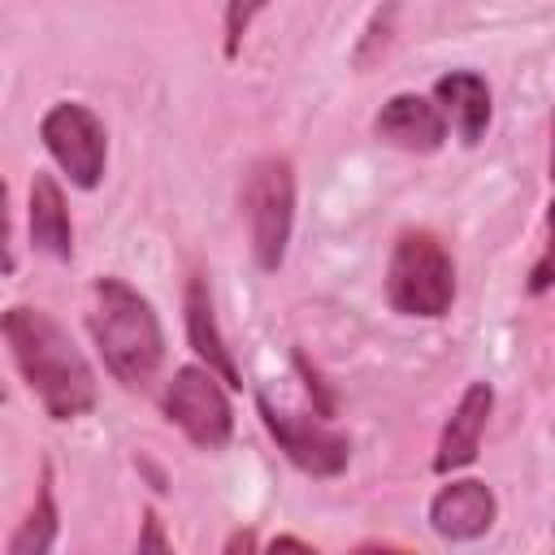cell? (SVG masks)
Wrapping results in <instances>:
<instances>
[{
  "label": "cell",
  "mask_w": 555,
  "mask_h": 555,
  "mask_svg": "<svg viewBox=\"0 0 555 555\" xmlns=\"http://www.w3.org/2000/svg\"><path fill=\"white\" fill-rule=\"evenodd\" d=\"M9 360L22 373L26 390L39 399V408L52 421H78L95 408V373L69 330L30 304H13L0 321Z\"/></svg>",
  "instance_id": "cell-1"
},
{
  "label": "cell",
  "mask_w": 555,
  "mask_h": 555,
  "mask_svg": "<svg viewBox=\"0 0 555 555\" xmlns=\"http://www.w3.org/2000/svg\"><path fill=\"white\" fill-rule=\"evenodd\" d=\"M87 334L126 390H143L160 360H165V330L143 291H134L126 278H95L91 282V308H87Z\"/></svg>",
  "instance_id": "cell-2"
},
{
  "label": "cell",
  "mask_w": 555,
  "mask_h": 555,
  "mask_svg": "<svg viewBox=\"0 0 555 555\" xmlns=\"http://www.w3.org/2000/svg\"><path fill=\"white\" fill-rule=\"evenodd\" d=\"M386 304L399 317L438 321L455 304V260L434 230H403L386 260Z\"/></svg>",
  "instance_id": "cell-3"
},
{
  "label": "cell",
  "mask_w": 555,
  "mask_h": 555,
  "mask_svg": "<svg viewBox=\"0 0 555 555\" xmlns=\"http://www.w3.org/2000/svg\"><path fill=\"white\" fill-rule=\"evenodd\" d=\"M243 217L256 269L278 273L295 230V165L286 156H260L243 173Z\"/></svg>",
  "instance_id": "cell-4"
},
{
  "label": "cell",
  "mask_w": 555,
  "mask_h": 555,
  "mask_svg": "<svg viewBox=\"0 0 555 555\" xmlns=\"http://www.w3.org/2000/svg\"><path fill=\"white\" fill-rule=\"evenodd\" d=\"M230 386L221 382V373H212L208 364H182L165 395H160V412L169 425L182 429V438L199 451H221L234 434V408H230Z\"/></svg>",
  "instance_id": "cell-5"
},
{
  "label": "cell",
  "mask_w": 555,
  "mask_h": 555,
  "mask_svg": "<svg viewBox=\"0 0 555 555\" xmlns=\"http://www.w3.org/2000/svg\"><path fill=\"white\" fill-rule=\"evenodd\" d=\"M39 143L78 191H95L108 165V130L82 100H56L39 117Z\"/></svg>",
  "instance_id": "cell-6"
},
{
  "label": "cell",
  "mask_w": 555,
  "mask_h": 555,
  "mask_svg": "<svg viewBox=\"0 0 555 555\" xmlns=\"http://www.w3.org/2000/svg\"><path fill=\"white\" fill-rule=\"evenodd\" d=\"M256 412L269 429V438L278 442V451L308 477H338L351 464V438L343 429H334L330 421H321L317 412H291L278 408L269 395H256Z\"/></svg>",
  "instance_id": "cell-7"
},
{
  "label": "cell",
  "mask_w": 555,
  "mask_h": 555,
  "mask_svg": "<svg viewBox=\"0 0 555 555\" xmlns=\"http://www.w3.org/2000/svg\"><path fill=\"white\" fill-rule=\"evenodd\" d=\"M429 529L442 538V542H477L494 529L499 520V499L486 481L477 477H451L447 486L434 490L429 499V512H425Z\"/></svg>",
  "instance_id": "cell-8"
},
{
  "label": "cell",
  "mask_w": 555,
  "mask_h": 555,
  "mask_svg": "<svg viewBox=\"0 0 555 555\" xmlns=\"http://www.w3.org/2000/svg\"><path fill=\"white\" fill-rule=\"evenodd\" d=\"M373 134L399 152H412V156H429L447 143L451 126H447V113L438 108V100H425L416 91H399L390 95L377 117H373Z\"/></svg>",
  "instance_id": "cell-9"
},
{
  "label": "cell",
  "mask_w": 555,
  "mask_h": 555,
  "mask_svg": "<svg viewBox=\"0 0 555 555\" xmlns=\"http://www.w3.org/2000/svg\"><path fill=\"white\" fill-rule=\"evenodd\" d=\"M490 412H494V386L490 382H468L464 395L455 399L442 434H438V447H434V473L438 477H451V473H460L477 460Z\"/></svg>",
  "instance_id": "cell-10"
},
{
  "label": "cell",
  "mask_w": 555,
  "mask_h": 555,
  "mask_svg": "<svg viewBox=\"0 0 555 555\" xmlns=\"http://www.w3.org/2000/svg\"><path fill=\"white\" fill-rule=\"evenodd\" d=\"M182 321H186V343L191 351L199 356V364H208L212 373H221V382L230 390L243 386V373L225 347V334L217 325V312H212V295H208V282L204 278H186V291H182Z\"/></svg>",
  "instance_id": "cell-11"
},
{
  "label": "cell",
  "mask_w": 555,
  "mask_h": 555,
  "mask_svg": "<svg viewBox=\"0 0 555 555\" xmlns=\"http://www.w3.org/2000/svg\"><path fill=\"white\" fill-rule=\"evenodd\" d=\"M434 100L464 147H477L490 130V87L477 69H451L434 82Z\"/></svg>",
  "instance_id": "cell-12"
},
{
  "label": "cell",
  "mask_w": 555,
  "mask_h": 555,
  "mask_svg": "<svg viewBox=\"0 0 555 555\" xmlns=\"http://www.w3.org/2000/svg\"><path fill=\"white\" fill-rule=\"evenodd\" d=\"M26 230H30V247L52 256V260H74V221L65 208V191L52 173H35L30 178V199H26Z\"/></svg>",
  "instance_id": "cell-13"
},
{
  "label": "cell",
  "mask_w": 555,
  "mask_h": 555,
  "mask_svg": "<svg viewBox=\"0 0 555 555\" xmlns=\"http://www.w3.org/2000/svg\"><path fill=\"white\" fill-rule=\"evenodd\" d=\"M56 529H61V512H56V494H52V464H43L35 503H30L26 520L9 533L4 551L9 555H43V551L56 546Z\"/></svg>",
  "instance_id": "cell-14"
},
{
  "label": "cell",
  "mask_w": 555,
  "mask_h": 555,
  "mask_svg": "<svg viewBox=\"0 0 555 555\" xmlns=\"http://www.w3.org/2000/svg\"><path fill=\"white\" fill-rule=\"evenodd\" d=\"M269 9V0H225V13H221V26H225V56H238L251 22Z\"/></svg>",
  "instance_id": "cell-15"
},
{
  "label": "cell",
  "mask_w": 555,
  "mask_h": 555,
  "mask_svg": "<svg viewBox=\"0 0 555 555\" xmlns=\"http://www.w3.org/2000/svg\"><path fill=\"white\" fill-rule=\"evenodd\" d=\"M551 286H555V195H551V204H546V243H542V251H538V260H533V269H529L525 291H529V295H546Z\"/></svg>",
  "instance_id": "cell-16"
},
{
  "label": "cell",
  "mask_w": 555,
  "mask_h": 555,
  "mask_svg": "<svg viewBox=\"0 0 555 555\" xmlns=\"http://www.w3.org/2000/svg\"><path fill=\"white\" fill-rule=\"evenodd\" d=\"M139 546H152V551H165L169 542H165V533H160V520L147 512L143 516V538H139Z\"/></svg>",
  "instance_id": "cell-17"
},
{
  "label": "cell",
  "mask_w": 555,
  "mask_h": 555,
  "mask_svg": "<svg viewBox=\"0 0 555 555\" xmlns=\"http://www.w3.org/2000/svg\"><path fill=\"white\" fill-rule=\"evenodd\" d=\"M269 546H273V551H282V546H295V551H312V542H304V538H291V533H282V538H273Z\"/></svg>",
  "instance_id": "cell-18"
},
{
  "label": "cell",
  "mask_w": 555,
  "mask_h": 555,
  "mask_svg": "<svg viewBox=\"0 0 555 555\" xmlns=\"http://www.w3.org/2000/svg\"><path fill=\"white\" fill-rule=\"evenodd\" d=\"M238 546H256V538H251V533H234V538L225 542V551H238Z\"/></svg>",
  "instance_id": "cell-19"
},
{
  "label": "cell",
  "mask_w": 555,
  "mask_h": 555,
  "mask_svg": "<svg viewBox=\"0 0 555 555\" xmlns=\"http://www.w3.org/2000/svg\"><path fill=\"white\" fill-rule=\"evenodd\" d=\"M546 173L555 182V113H551V156H546Z\"/></svg>",
  "instance_id": "cell-20"
}]
</instances>
